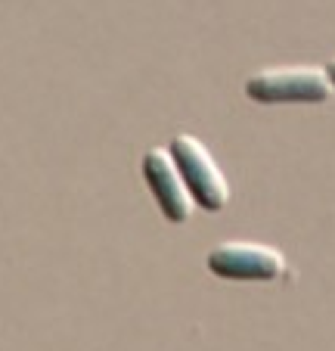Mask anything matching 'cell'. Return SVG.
<instances>
[{"label": "cell", "instance_id": "1", "mask_svg": "<svg viewBox=\"0 0 335 351\" xmlns=\"http://www.w3.org/2000/svg\"><path fill=\"white\" fill-rule=\"evenodd\" d=\"M205 271L230 283H295V267L280 249L264 243H217L205 252Z\"/></svg>", "mask_w": 335, "mask_h": 351}, {"label": "cell", "instance_id": "3", "mask_svg": "<svg viewBox=\"0 0 335 351\" xmlns=\"http://www.w3.org/2000/svg\"><path fill=\"white\" fill-rule=\"evenodd\" d=\"M174 165H177L180 178H184L186 190H190L193 202L199 208L211 215H221L223 208L230 206L233 199V186L230 180L223 178V171L217 168L214 156L208 153V146L199 143L193 134H174L168 143Z\"/></svg>", "mask_w": 335, "mask_h": 351}, {"label": "cell", "instance_id": "5", "mask_svg": "<svg viewBox=\"0 0 335 351\" xmlns=\"http://www.w3.org/2000/svg\"><path fill=\"white\" fill-rule=\"evenodd\" d=\"M323 72H326V78H329V84L335 87V60H329V66L323 69Z\"/></svg>", "mask_w": 335, "mask_h": 351}, {"label": "cell", "instance_id": "2", "mask_svg": "<svg viewBox=\"0 0 335 351\" xmlns=\"http://www.w3.org/2000/svg\"><path fill=\"white\" fill-rule=\"evenodd\" d=\"M245 97L258 106H320L332 97L326 72L314 66H270L245 78Z\"/></svg>", "mask_w": 335, "mask_h": 351}, {"label": "cell", "instance_id": "4", "mask_svg": "<svg viewBox=\"0 0 335 351\" xmlns=\"http://www.w3.org/2000/svg\"><path fill=\"white\" fill-rule=\"evenodd\" d=\"M140 171H143V184H146V190H149L156 208L162 212V218L174 227L190 224L196 202H193V196H190V190H186L184 178H180L177 165H174L171 153H168V149H156V146L146 149L143 162H140Z\"/></svg>", "mask_w": 335, "mask_h": 351}]
</instances>
